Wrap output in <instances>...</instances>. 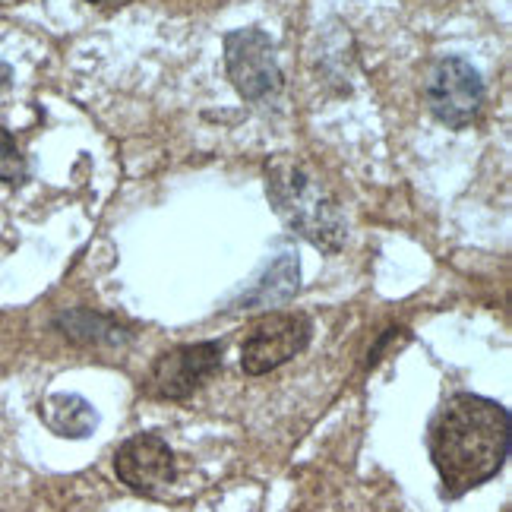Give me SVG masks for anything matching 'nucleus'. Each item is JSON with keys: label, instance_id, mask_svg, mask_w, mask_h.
Returning <instances> with one entry per match:
<instances>
[{"label": "nucleus", "instance_id": "f257e3e1", "mask_svg": "<svg viewBox=\"0 0 512 512\" xmlns=\"http://www.w3.org/2000/svg\"><path fill=\"white\" fill-rule=\"evenodd\" d=\"M430 459L443 494L465 497L503 468L509 456V411L484 396L459 392L430 421Z\"/></svg>", "mask_w": 512, "mask_h": 512}, {"label": "nucleus", "instance_id": "f03ea898", "mask_svg": "<svg viewBox=\"0 0 512 512\" xmlns=\"http://www.w3.org/2000/svg\"><path fill=\"white\" fill-rule=\"evenodd\" d=\"M266 193L279 219L323 253H336L345 244V215L332 190L304 162L275 155L266 165Z\"/></svg>", "mask_w": 512, "mask_h": 512}, {"label": "nucleus", "instance_id": "7ed1b4c3", "mask_svg": "<svg viewBox=\"0 0 512 512\" xmlns=\"http://www.w3.org/2000/svg\"><path fill=\"white\" fill-rule=\"evenodd\" d=\"M225 67L234 89L247 102H266L282 89L275 42L263 29H234L225 35Z\"/></svg>", "mask_w": 512, "mask_h": 512}, {"label": "nucleus", "instance_id": "20e7f679", "mask_svg": "<svg viewBox=\"0 0 512 512\" xmlns=\"http://www.w3.org/2000/svg\"><path fill=\"white\" fill-rule=\"evenodd\" d=\"M427 105L440 124L462 130L484 108V80L481 73L462 57H440L427 76Z\"/></svg>", "mask_w": 512, "mask_h": 512}, {"label": "nucleus", "instance_id": "39448f33", "mask_svg": "<svg viewBox=\"0 0 512 512\" xmlns=\"http://www.w3.org/2000/svg\"><path fill=\"white\" fill-rule=\"evenodd\" d=\"M310 320L301 313H269L256 320L247 332V342L241 348V367L250 377H260L275 367L291 361L310 345Z\"/></svg>", "mask_w": 512, "mask_h": 512}, {"label": "nucleus", "instance_id": "423d86ee", "mask_svg": "<svg viewBox=\"0 0 512 512\" xmlns=\"http://www.w3.org/2000/svg\"><path fill=\"white\" fill-rule=\"evenodd\" d=\"M222 367L219 342H193L159 354L149 370V392L159 399H187Z\"/></svg>", "mask_w": 512, "mask_h": 512}, {"label": "nucleus", "instance_id": "0eeeda50", "mask_svg": "<svg viewBox=\"0 0 512 512\" xmlns=\"http://www.w3.org/2000/svg\"><path fill=\"white\" fill-rule=\"evenodd\" d=\"M114 471L136 494H159L177 475L174 452L159 433H136V437H130L117 449Z\"/></svg>", "mask_w": 512, "mask_h": 512}, {"label": "nucleus", "instance_id": "6e6552de", "mask_svg": "<svg viewBox=\"0 0 512 512\" xmlns=\"http://www.w3.org/2000/svg\"><path fill=\"white\" fill-rule=\"evenodd\" d=\"M298 253H279L269 263V269L260 275V282H253L250 291L241 294V310H253V307H275L285 304L294 291H298Z\"/></svg>", "mask_w": 512, "mask_h": 512}, {"label": "nucleus", "instance_id": "1a4fd4ad", "mask_svg": "<svg viewBox=\"0 0 512 512\" xmlns=\"http://www.w3.org/2000/svg\"><path fill=\"white\" fill-rule=\"evenodd\" d=\"M42 421L51 433L67 440H86L98 424V411L76 392H54L42 405Z\"/></svg>", "mask_w": 512, "mask_h": 512}, {"label": "nucleus", "instance_id": "9d476101", "mask_svg": "<svg viewBox=\"0 0 512 512\" xmlns=\"http://www.w3.org/2000/svg\"><path fill=\"white\" fill-rule=\"evenodd\" d=\"M57 329L76 345H121L130 339V332L121 329L114 320L92 310H70L57 317Z\"/></svg>", "mask_w": 512, "mask_h": 512}, {"label": "nucleus", "instance_id": "9b49d317", "mask_svg": "<svg viewBox=\"0 0 512 512\" xmlns=\"http://www.w3.org/2000/svg\"><path fill=\"white\" fill-rule=\"evenodd\" d=\"M29 177L26 155L19 152L13 133L0 127V184H23Z\"/></svg>", "mask_w": 512, "mask_h": 512}, {"label": "nucleus", "instance_id": "f8f14e48", "mask_svg": "<svg viewBox=\"0 0 512 512\" xmlns=\"http://www.w3.org/2000/svg\"><path fill=\"white\" fill-rule=\"evenodd\" d=\"M89 4H121V0H89Z\"/></svg>", "mask_w": 512, "mask_h": 512}]
</instances>
